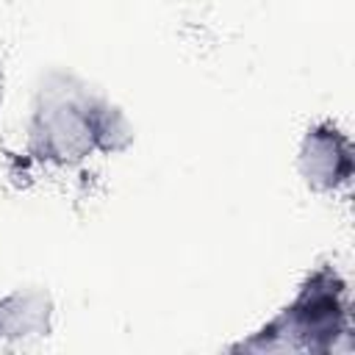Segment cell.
Segmentation results:
<instances>
[{"mask_svg": "<svg viewBox=\"0 0 355 355\" xmlns=\"http://www.w3.org/2000/svg\"><path fill=\"white\" fill-rule=\"evenodd\" d=\"M347 333H349L347 283L333 266H319L297 288L294 300L277 316H272L258 333H252L241 344V349L330 352L336 349L338 338H344Z\"/></svg>", "mask_w": 355, "mask_h": 355, "instance_id": "obj_1", "label": "cell"}, {"mask_svg": "<svg viewBox=\"0 0 355 355\" xmlns=\"http://www.w3.org/2000/svg\"><path fill=\"white\" fill-rule=\"evenodd\" d=\"M94 89L72 72H50L33 97L28 119V153L44 164L72 166L94 153L89 103Z\"/></svg>", "mask_w": 355, "mask_h": 355, "instance_id": "obj_2", "label": "cell"}, {"mask_svg": "<svg viewBox=\"0 0 355 355\" xmlns=\"http://www.w3.org/2000/svg\"><path fill=\"white\" fill-rule=\"evenodd\" d=\"M297 169L305 186L319 194L347 189L355 175V150L349 136L333 122L311 125L297 150Z\"/></svg>", "mask_w": 355, "mask_h": 355, "instance_id": "obj_3", "label": "cell"}, {"mask_svg": "<svg viewBox=\"0 0 355 355\" xmlns=\"http://www.w3.org/2000/svg\"><path fill=\"white\" fill-rule=\"evenodd\" d=\"M53 324V300L42 288H17L0 294V338L28 341L47 336Z\"/></svg>", "mask_w": 355, "mask_h": 355, "instance_id": "obj_4", "label": "cell"}, {"mask_svg": "<svg viewBox=\"0 0 355 355\" xmlns=\"http://www.w3.org/2000/svg\"><path fill=\"white\" fill-rule=\"evenodd\" d=\"M89 133H92L94 153H103V155H119L136 139L133 122L128 119V114L100 92H94L89 103Z\"/></svg>", "mask_w": 355, "mask_h": 355, "instance_id": "obj_5", "label": "cell"}, {"mask_svg": "<svg viewBox=\"0 0 355 355\" xmlns=\"http://www.w3.org/2000/svg\"><path fill=\"white\" fill-rule=\"evenodd\" d=\"M3 97H6V69H3V61H0V108H3Z\"/></svg>", "mask_w": 355, "mask_h": 355, "instance_id": "obj_6", "label": "cell"}]
</instances>
